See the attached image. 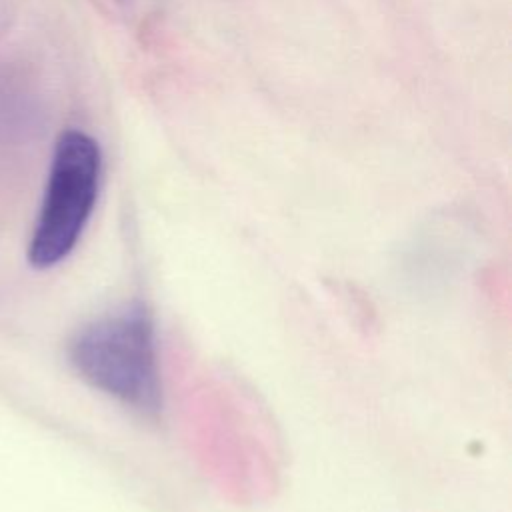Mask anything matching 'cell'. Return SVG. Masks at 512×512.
Masks as SVG:
<instances>
[{
  "label": "cell",
  "mask_w": 512,
  "mask_h": 512,
  "mask_svg": "<svg viewBox=\"0 0 512 512\" xmlns=\"http://www.w3.org/2000/svg\"><path fill=\"white\" fill-rule=\"evenodd\" d=\"M102 152L98 142L76 128L64 130L54 146L48 180L28 242V264L48 270L76 248L98 200Z\"/></svg>",
  "instance_id": "cell-2"
},
{
  "label": "cell",
  "mask_w": 512,
  "mask_h": 512,
  "mask_svg": "<svg viewBox=\"0 0 512 512\" xmlns=\"http://www.w3.org/2000/svg\"><path fill=\"white\" fill-rule=\"evenodd\" d=\"M76 374L146 418L162 410L154 322L144 304L84 326L68 346Z\"/></svg>",
  "instance_id": "cell-1"
}]
</instances>
